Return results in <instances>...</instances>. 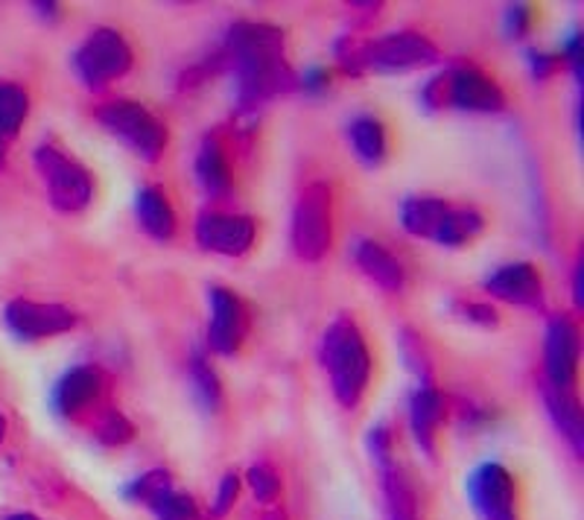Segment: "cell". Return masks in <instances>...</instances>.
Wrapping results in <instances>:
<instances>
[{
	"mask_svg": "<svg viewBox=\"0 0 584 520\" xmlns=\"http://www.w3.org/2000/svg\"><path fill=\"white\" fill-rule=\"evenodd\" d=\"M321 363L328 368L330 386L342 407L354 409L369 389L371 354L362 330L351 319L339 316L321 337Z\"/></svg>",
	"mask_w": 584,
	"mask_h": 520,
	"instance_id": "obj_2",
	"label": "cell"
},
{
	"mask_svg": "<svg viewBox=\"0 0 584 520\" xmlns=\"http://www.w3.org/2000/svg\"><path fill=\"white\" fill-rule=\"evenodd\" d=\"M30 112V96L24 89H18L12 82H0V141L18 135L21 123Z\"/></svg>",
	"mask_w": 584,
	"mask_h": 520,
	"instance_id": "obj_25",
	"label": "cell"
},
{
	"mask_svg": "<svg viewBox=\"0 0 584 520\" xmlns=\"http://www.w3.org/2000/svg\"><path fill=\"white\" fill-rule=\"evenodd\" d=\"M135 436V427L129 425V418L117 409H109L103 418H100V425H96V439L103 441V445H126L129 439Z\"/></svg>",
	"mask_w": 584,
	"mask_h": 520,
	"instance_id": "obj_29",
	"label": "cell"
},
{
	"mask_svg": "<svg viewBox=\"0 0 584 520\" xmlns=\"http://www.w3.org/2000/svg\"><path fill=\"white\" fill-rule=\"evenodd\" d=\"M328 82H330V73L325 71V68H310V71L301 77V89L319 94V91L328 89Z\"/></svg>",
	"mask_w": 584,
	"mask_h": 520,
	"instance_id": "obj_34",
	"label": "cell"
},
{
	"mask_svg": "<svg viewBox=\"0 0 584 520\" xmlns=\"http://www.w3.org/2000/svg\"><path fill=\"white\" fill-rule=\"evenodd\" d=\"M135 57L129 41L112 27H96L91 35L80 44V50L73 53V71L89 89L100 91L105 85H112L114 80L126 77Z\"/></svg>",
	"mask_w": 584,
	"mask_h": 520,
	"instance_id": "obj_6",
	"label": "cell"
},
{
	"mask_svg": "<svg viewBox=\"0 0 584 520\" xmlns=\"http://www.w3.org/2000/svg\"><path fill=\"white\" fill-rule=\"evenodd\" d=\"M544 400L550 416H553L555 427H559L564 436L570 439L573 450L582 453L584 448V421H582V407H578V398L573 392H555L550 386H544Z\"/></svg>",
	"mask_w": 584,
	"mask_h": 520,
	"instance_id": "obj_20",
	"label": "cell"
},
{
	"mask_svg": "<svg viewBox=\"0 0 584 520\" xmlns=\"http://www.w3.org/2000/svg\"><path fill=\"white\" fill-rule=\"evenodd\" d=\"M427 105H457L464 112H500L505 105V94L500 91L489 73L477 71L471 64L453 68L444 77L427 82L424 89Z\"/></svg>",
	"mask_w": 584,
	"mask_h": 520,
	"instance_id": "obj_5",
	"label": "cell"
},
{
	"mask_svg": "<svg viewBox=\"0 0 584 520\" xmlns=\"http://www.w3.org/2000/svg\"><path fill=\"white\" fill-rule=\"evenodd\" d=\"M293 248L301 261H321L330 248V187L307 184L293 211Z\"/></svg>",
	"mask_w": 584,
	"mask_h": 520,
	"instance_id": "obj_8",
	"label": "cell"
},
{
	"mask_svg": "<svg viewBox=\"0 0 584 520\" xmlns=\"http://www.w3.org/2000/svg\"><path fill=\"white\" fill-rule=\"evenodd\" d=\"M96 121L109 135L121 137L123 144L144 161H158L167 146V126L135 100H112L96 109Z\"/></svg>",
	"mask_w": 584,
	"mask_h": 520,
	"instance_id": "obj_4",
	"label": "cell"
},
{
	"mask_svg": "<svg viewBox=\"0 0 584 520\" xmlns=\"http://www.w3.org/2000/svg\"><path fill=\"white\" fill-rule=\"evenodd\" d=\"M3 439H7V418L0 416V445H3Z\"/></svg>",
	"mask_w": 584,
	"mask_h": 520,
	"instance_id": "obj_39",
	"label": "cell"
},
{
	"mask_svg": "<svg viewBox=\"0 0 584 520\" xmlns=\"http://www.w3.org/2000/svg\"><path fill=\"white\" fill-rule=\"evenodd\" d=\"M100 386H103V380H100L96 368L76 366L59 377V384L53 386V395H50V404L59 416H76L100 395Z\"/></svg>",
	"mask_w": 584,
	"mask_h": 520,
	"instance_id": "obj_15",
	"label": "cell"
},
{
	"mask_svg": "<svg viewBox=\"0 0 584 520\" xmlns=\"http://www.w3.org/2000/svg\"><path fill=\"white\" fill-rule=\"evenodd\" d=\"M257 225L246 214H202L196 220V241L216 255H246L255 246Z\"/></svg>",
	"mask_w": 584,
	"mask_h": 520,
	"instance_id": "obj_12",
	"label": "cell"
},
{
	"mask_svg": "<svg viewBox=\"0 0 584 520\" xmlns=\"http://www.w3.org/2000/svg\"><path fill=\"white\" fill-rule=\"evenodd\" d=\"M468 497L482 520H518L514 514V480L503 465L485 462L468 477Z\"/></svg>",
	"mask_w": 584,
	"mask_h": 520,
	"instance_id": "obj_10",
	"label": "cell"
},
{
	"mask_svg": "<svg viewBox=\"0 0 584 520\" xmlns=\"http://www.w3.org/2000/svg\"><path fill=\"white\" fill-rule=\"evenodd\" d=\"M135 216L141 228L155 241H173L176 234V211L158 187H141L135 193Z\"/></svg>",
	"mask_w": 584,
	"mask_h": 520,
	"instance_id": "obj_18",
	"label": "cell"
},
{
	"mask_svg": "<svg viewBox=\"0 0 584 520\" xmlns=\"http://www.w3.org/2000/svg\"><path fill=\"white\" fill-rule=\"evenodd\" d=\"M482 225H485V220H482V214L477 208H464V205L462 208H453V205H448L439 228L432 234V241L450 248L464 246V243L473 241L482 232Z\"/></svg>",
	"mask_w": 584,
	"mask_h": 520,
	"instance_id": "obj_21",
	"label": "cell"
},
{
	"mask_svg": "<svg viewBox=\"0 0 584 520\" xmlns=\"http://www.w3.org/2000/svg\"><path fill=\"white\" fill-rule=\"evenodd\" d=\"M354 261L360 266V273L386 293H400L407 284V269L398 257L383 248L377 241H360L354 246Z\"/></svg>",
	"mask_w": 584,
	"mask_h": 520,
	"instance_id": "obj_16",
	"label": "cell"
},
{
	"mask_svg": "<svg viewBox=\"0 0 584 520\" xmlns=\"http://www.w3.org/2000/svg\"><path fill=\"white\" fill-rule=\"evenodd\" d=\"M444 211H448V202L436 200V196H409L400 205V225L412 237H430L432 241V234L439 228Z\"/></svg>",
	"mask_w": 584,
	"mask_h": 520,
	"instance_id": "obj_22",
	"label": "cell"
},
{
	"mask_svg": "<svg viewBox=\"0 0 584 520\" xmlns=\"http://www.w3.org/2000/svg\"><path fill=\"white\" fill-rule=\"evenodd\" d=\"M529 24H532V7H529V3H514V7L505 9L503 27H505V32L512 35V39H521V35H526Z\"/></svg>",
	"mask_w": 584,
	"mask_h": 520,
	"instance_id": "obj_33",
	"label": "cell"
},
{
	"mask_svg": "<svg viewBox=\"0 0 584 520\" xmlns=\"http://www.w3.org/2000/svg\"><path fill=\"white\" fill-rule=\"evenodd\" d=\"M170 491V473L167 471H150L144 477H137L135 482H129L123 494L129 500H135V503H146L153 506L161 494H167Z\"/></svg>",
	"mask_w": 584,
	"mask_h": 520,
	"instance_id": "obj_27",
	"label": "cell"
},
{
	"mask_svg": "<svg viewBox=\"0 0 584 520\" xmlns=\"http://www.w3.org/2000/svg\"><path fill=\"white\" fill-rule=\"evenodd\" d=\"M158 520H199V509L187 494H176L170 489L167 494H161L153 506H150Z\"/></svg>",
	"mask_w": 584,
	"mask_h": 520,
	"instance_id": "obj_28",
	"label": "cell"
},
{
	"mask_svg": "<svg viewBox=\"0 0 584 520\" xmlns=\"http://www.w3.org/2000/svg\"><path fill=\"white\" fill-rule=\"evenodd\" d=\"M266 520H287V518H284V512H273V514H266Z\"/></svg>",
	"mask_w": 584,
	"mask_h": 520,
	"instance_id": "obj_40",
	"label": "cell"
},
{
	"mask_svg": "<svg viewBox=\"0 0 584 520\" xmlns=\"http://www.w3.org/2000/svg\"><path fill=\"white\" fill-rule=\"evenodd\" d=\"M383 471V489H386V503H389V518L392 520H418V500L412 486L407 482V477L395 468V462L380 465Z\"/></svg>",
	"mask_w": 584,
	"mask_h": 520,
	"instance_id": "obj_23",
	"label": "cell"
},
{
	"mask_svg": "<svg viewBox=\"0 0 584 520\" xmlns=\"http://www.w3.org/2000/svg\"><path fill=\"white\" fill-rule=\"evenodd\" d=\"M0 167H3V141H0Z\"/></svg>",
	"mask_w": 584,
	"mask_h": 520,
	"instance_id": "obj_41",
	"label": "cell"
},
{
	"mask_svg": "<svg viewBox=\"0 0 584 520\" xmlns=\"http://www.w3.org/2000/svg\"><path fill=\"white\" fill-rule=\"evenodd\" d=\"M485 287H489L491 296L500 298V302H509V305H523V307L544 305L541 275H537L535 266L526 264V261L500 266L496 273L489 275Z\"/></svg>",
	"mask_w": 584,
	"mask_h": 520,
	"instance_id": "obj_14",
	"label": "cell"
},
{
	"mask_svg": "<svg viewBox=\"0 0 584 520\" xmlns=\"http://www.w3.org/2000/svg\"><path fill=\"white\" fill-rule=\"evenodd\" d=\"M211 322H208V343L216 354L232 357L240 351L243 339L248 330V316L243 302L234 293L223 287L211 289Z\"/></svg>",
	"mask_w": 584,
	"mask_h": 520,
	"instance_id": "obj_13",
	"label": "cell"
},
{
	"mask_svg": "<svg viewBox=\"0 0 584 520\" xmlns=\"http://www.w3.org/2000/svg\"><path fill=\"white\" fill-rule=\"evenodd\" d=\"M564 59L570 62V68H573V73L576 77H582V35H570L567 48H564Z\"/></svg>",
	"mask_w": 584,
	"mask_h": 520,
	"instance_id": "obj_37",
	"label": "cell"
},
{
	"mask_svg": "<svg viewBox=\"0 0 584 520\" xmlns=\"http://www.w3.org/2000/svg\"><path fill=\"white\" fill-rule=\"evenodd\" d=\"M248 486H252V491H255V497L260 503H273L280 494V477L269 465H255V468L248 471Z\"/></svg>",
	"mask_w": 584,
	"mask_h": 520,
	"instance_id": "obj_30",
	"label": "cell"
},
{
	"mask_svg": "<svg viewBox=\"0 0 584 520\" xmlns=\"http://www.w3.org/2000/svg\"><path fill=\"white\" fill-rule=\"evenodd\" d=\"M9 330L21 339H44L64 334L76 325V313L64 305H41L30 298H16L7 305Z\"/></svg>",
	"mask_w": 584,
	"mask_h": 520,
	"instance_id": "obj_11",
	"label": "cell"
},
{
	"mask_svg": "<svg viewBox=\"0 0 584 520\" xmlns=\"http://www.w3.org/2000/svg\"><path fill=\"white\" fill-rule=\"evenodd\" d=\"M3 520H41V518H35V514H30V512H18V514H9V518H3Z\"/></svg>",
	"mask_w": 584,
	"mask_h": 520,
	"instance_id": "obj_38",
	"label": "cell"
},
{
	"mask_svg": "<svg viewBox=\"0 0 584 520\" xmlns=\"http://www.w3.org/2000/svg\"><path fill=\"white\" fill-rule=\"evenodd\" d=\"M578 328L570 316H553L546 325V345H544V368L546 386L555 392L576 395L578 377Z\"/></svg>",
	"mask_w": 584,
	"mask_h": 520,
	"instance_id": "obj_9",
	"label": "cell"
},
{
	"mask_svg": "<svg viewBox=\"0 0 584 520\" xmlns=\"http://www.w3.org/2000/svg\"><path fill=\"white\" fill-rule=\"evenodd\" d=\"M441 418H444V398L436 386L421 384L409 400V427L427 457H432L436 450V430H439Z\"/></svg>",
	"mask_w": 584,
	"mask_h": 520,
	"instance_id": "obj_17",
	"label": "cell"
},
{
	"mask_svg": "<svg viewBox=\"0 0 584 520\" xmlns=\"http://www.w3.org/2000/svg\"><path fill=\"white\" fill-rule=\"evenodd\" d=\"M237 491H240L237 473H225L223 482H219V491H216V503L211 506V514H214V518H225V514L232 512L234 500H237Z\"/></svg>",
	"mask_w": 584,
	"mask_h": 520,
	"instance_id": "obj_32",
	"label": "cell"
},
{
	"mask_svg": "<svg viewBox=\"0 0 584 520\" xmlns=\"http://www.w3.org/2000/svg\"><path fill=\"white\" fill-rule=\"evenodd\" d=\"M223 59L234 68L237 103L243 112H252L293 85V77L284 64V32L273 24H234L225 39Z\"/></svg>",
	"mask_w": 584,
	"mask_h": 520,
	"instance_id": "obj_1",
	"label": "cell"
},
{
	"mask_svg": "<svg viewBox=\"0 0 584 520\" xmlns=\"http://www.w3.org/2000/svg\"><path fill=\"white\" fill-rule=\"evenodd\" d=\"M400 348H403L407 366L412 368L421 380H424V386H430V360H427V354H424V343H421L416 334L403 330V337H400Z\"/></svg>",
	"mask_w": 584,
	"mask_h": 520,
	"instance_id": "obj_31",
	"label": "cell"
},
{
	"mask_svg": "<svg viewBox=\"0 0 584 520\" xmlns=\"http://www.w3.org/2000/svg\"><path fill=\"white\" fill-rule=\"evenodd\" d=\"M35 167H39L44 187H48L50 205L62 214H80L94 200V182L89 170L80 161L68 159L57 146H39L35 150Z\"/></svg>",
	"mask_w": 584,
	"mask_h": 520,
	"instance_id": "obj_7",
	"label": "cell"
},
{
	"mask_svg": "<svg viewBox=\"0 0 584 520\" xmlns=\"http://www.w3.org/2000/svg\"><path fill=\"white\" fill-rule=\"evenodd\" d=\"M337 57L345 71H412L439 62V50L421 32H389L375 41L342 39L337 44Z\"/></svg>",
	"mask_w": 584,
	"mask_h": 520,
	"instance_id": "obj_3",
	"label": "cell"
},
{
	"mask_svg": "<svg viewBox=\"0 0 584 520\" xmlns=\"http://www.w3.org/2000/svg\"><path fill=\"white\" fill-rule=\"evenodd\" d=\"M526 59H529V64H532V73H535V80H546V77L553 73V68H555L553 57H546V53H535V50H529Z\"/></svg>",
	"mask_w": 584,
	"mask_h": 520,
	"instance_id": "obj_36",
	"label": "cell"
},
{
	"mask_svg": "<svg viewBox=\"0 0 584 520\" xmlns=\"http://www.w3.org/2000/svg\"><path fill=\"white\" fill-rule=\"evenodd\" d=\"M191 384L193 395H196V400H199L202 407L211 409V412H216V409L223 407V386H219V377H216V371L202 354H193Z\"/></svg>",
	"mask_w": 584,
	"mask_h": 520,
	"instance_id": "obj_26",
	"label": "cell"
},
{
	"mask_svg": "<svg viewBox=\"0 0 584 520\" xmlns=\"http://www.w3.org/2000/svg\"><path fill=\"white\" fill-rule=\"evenodd\" d=\"M464 319L471 322H480V325H485V328H491V325H496V310L489 305H464Z\"/></svg>",
	"mask_w": 584,
	"mask_h": 520,
	"instance_id": "obj_35",
	"label": "cell"
},
{
	"mask_svg": "<svg viewBox=\"0 0 584 520\" xmlns=\"http://www.w3.org/2000/svg\"><path fill=\"white\" fill-rule=\"evenodd\" d=\"M348 137H351L354 153L360 155L366 164H371V167L386 159V129L377 118L362 114V118L351 121V126H348Z\"/></svg>",
	"mask_w": 584,
	"mask_h": 520,
	"instance_id": "obj_24",
	"label": "cell"
},
{
	"mask_svg": "<svg viewBox=\"0 0 584 520\" xmlns=\"http://www.w3.org/2000/svg\"><path fill=\"white\" fill-rule=\"evenodd\" d=\"M196 179H199L202 191L208 196H225L232 187V167L223 153V144L216 137H208L196 155Z\"/></svg>",
	"mask_w": 584,
	"mask_h": 520,
	"instance_id": "obj_19",
	"label": "cell"
}]
</instances>
